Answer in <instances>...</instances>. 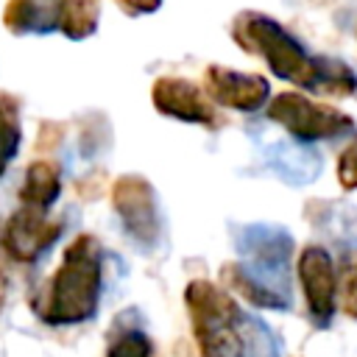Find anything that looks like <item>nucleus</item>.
Returning a JSON list of instances; mask_svg holds the SVG:
<instances>
[{
    "label": "nucleus",
    "instance_id": "f257e3e1",
    "mask_svg": "<svg viewBox=\"0 0 357 357\" xmlns=\"http://www.w3.org/2000/svg\"><path fill=\"white\" fill-rule=\"evenodd\" d=\"M184 304L201 357H282L273 329L257 312L243 310L226 287L192 279Z\"/></svg>",
    "mask_w": 357,
    "mask_h": 357
},
{
    "label": "nucleus",
    "instance_id": "f03ea898",
    "mask_svg": "<svg viewBox=\"0 0 357 357\" xmlns=\"http://www.w3.org/2000/svg\"><path fill=\"white\" fill-rule=\"evenodd\" d=\"M234 36L243 47L257 50L282 81L321 95H351L357 89V75L349 64L312 56L287 28L265 14H243L234 25Z\"/></svg>",
    "mask_w": 357,
    "mask_h": 357
},
{
    "label": "nucleus",
    "instance_id": "7ed1b4c3",
    "mask_svg": "<svg viewBox=\"0 0 357 357\" xmlns=\"http://www.w3.org/2000/svg\"><path fill=\"white\" fill-rule=\"evenodd\" d=\"M234 245L240 262L220 271L223 282L254 307L290 310L293 234L273 223H248L234 229Z\"/></svg>",
    "mask_w": 357,
    "mask_h": 357
},
{
    "label": "nucleus",
    "instance_id": "20e7f679",
    "mask_svg": "<svg viewBox=\"0 0 357 357\" xmlns=\"http://www.w3.org/2000/svg\"><path fill=\"white\" fill-rule=\"evenodd\" d=\"M45 301L36 307L50 326H78L95 318L103 296V248L98 237L78 234L61 257V265L45 287Z\"/></svg>",
    "mask_w": 357,
    "mask_h": 357
},
{
    "label": "nucleus",
    "instance_id": "39448f33",
    "mask_svg": "<svg viewBox=\"0 0 357 357\" xmlns=\"http://www.w3.org/2000/svg\"><path fill=\"white\" fill-rule=\"evenodd\" d=\"M268 117L298 142L335 139L354 131V120L335 106L310 100L301 92H282L268 103Z\"/></svg>",
    "mask_w": 357,
    "mask_h": 357
},
{
    "label": "nucleus",
    "instance_id": "423d86ee",
    "mask_svg": "<svg viewBox=\"0 0 357 357\" xmlns=\"http://www.w3.org/2000/svg\"><path fill=\"white\" fill-rule=\"evenodd\" d=\"M112 209L126 231V237L142 251L156 248L162 240L159 195L153 184L142 176H120L112 187Z\"/></svg>",
    "mask_w": 357,
    "mask_h": 357
},
{
    "label": "nucleus",
    "instance_id": "0eeeda50",
    "mask_svg": "<svg viewBox=\"0 0 357 357\" xmlns=\"http://www.w3.org/2000/svg\"><path fill=\"white\" fill-rule=\"evenodd\" d=\"M296 273L301 282V293L310 310V318L318 326H329L337 310V268L332 254L324 245H307L298 254Z\"/></svg>",
    "mask_w": 357,
    "mask_h": 357
},
{
    "label": "nucleus",
    "instance_id": "6e6552de",
    "mask_svg": "<svg viewBox=\"0 0 357 357\" xmlns=\"http://www.w3.org/2000/svg\"><path fill=\"white\" fill-rule=\"evenodd\" d=\"M64 223L50 220L47 212H36L20 204V209L6 220L0 245L14 262H36L42 254L50 251V245L61 237Z\"/></svg>",
    "mask_w": 357,
    "mask_h": 357
},
{
    "label": "nucleus",
    "instance_id": "1a4fd4ad",
    "mask_svg": "<svg viewBox=\"0 0 357 357\" xmlns=\"http://www.w3.org/2000/svg\"><path fill=\"white\" fill-rule=\"evenodd\" d=\"M204 84H206V95L215 103L234 109V112H259L271 98L268 78L257 73H237L220 64L206 67Z\"/></svg>",
    "mask_w": 357,
    "mask_h": 357
},
{
    "label": "nucleus",
    "instance_id": "9d476101",
    "mask_svg": "<svg viewBox=\"0 0 357 357\" xmlns=\"http://www.w3.org/2000/svg\"><path fill=\"white\" fill-rule=\"evenodd\" d=\"M153 106L156 112H162L165 117L181 120V123H195V126H215V109L206 100V95L201 92V86H195L187 78H173L165 75L153 84L151 89Z\"/></svg>",
    "mask_w": 357,
    "mask_h": 357
},
{
    "label": "nucleus",
    "instance_id": "9b49d317",
    "mask_svg": "<svg viewBox=\"0 0 357 357\" xmlns=\"http://www.w3.org/2000/svg\"><path fill=\"white\" fill-rule=\"evenodd\" d=\"M268 167L287 184H310L321 176V156L310 148V142H273L265 151Z\"/></svg>",
    "mask_w": 357,
    "mask_h": 357
},
{
    "label": "nucleus",
    "instance_id": "f8f14e48",
    "mask_svg": "<svg viewBox=\"0 0 357 357\" xmlns=\"http://www.w3.org/2000/svg\"><path fill=\"white\" fill-rule=\"evenodd\" d=\"M64 0H8L6 25L14 33H50L59 28Z\"/></svg>",
    "mask_w": 357,
    "mask_h": 357
},
{
    "label": "nucleus",
    "instance_id": "ddd939ff",
    "mask_svg": "<svg viewBox=\"0 0 357 357\" xmlns=\"http://www.w3.org/2000/svg\"><path fill=\"white\" fill-rule=\"evenodd\" d=\"M61 195V173L53 162L36 159L28 165L22 187H20V204L36 212H50L53 204Z\"/></svg>",
    "mask_w": 357,
    "mask_h": 357
},
{
    "label": "nucleus",
    "instance_id": "4468645a",
    "mask_svg": "<svg viewBox=\"0 0 357 357\" xmlns=\"http://www.w3.org/2000/svg\"><path fill=\"white\" fill-rule=\"evenodd\" d=\"M153 340L148 337L137 310H126L109 326L106 357H153Z\"/></svg>",
    "mask_w": 357,
    "mask_h": 357
},
{
    "label": "nucleus",
    "instance_id": "2eb2a0df",
    "mask_svg": "<svg viewBox=\"0 0 357 357\" xmlns=\"http://www.w3.org/2000/svg\"><path fill=\"white\" fill-rule=\"evenodd\" d=\"M22 145L20 103L11 95H0V176L8 170Z\"/></svg>",
    "mask_w": 357,
    "mask_h": 357
},
{
    "label": "nucleus",
    "instance_id": "dca6fc26",
    "mask_svg": "<svg viewBox=\"0 0 357 357\" xmlns=\"http://www.w3.org/2000/svg\"><path fill=\"white\" fill-rule=\"evenodd\" d=\"M59 28L70 39H86L98 28V0H64Z\"/></svg>",
    "mask_w": 357,
    "mask_h": 357
},
{
    "label": "nucleus",
    "instance_id": "f3484780",
    "mask_svg": "<svg viewBox=\"0 0 357 357\" xmlns=\"http://www.w3.org/2000/svg\"><path fill=\"white\" fill-rule=\"evenodd\" d=\"M337 181L343 190H357V137L343 148L337 159Z\"/></svg>",
    "mask_w": 357,
    "mask_h": 357
},
{
    "label": "nucleus",
    "instance_id": "a211bd4d",
    "mask_svg": "<svg viewBox=\"0 0 357 357\" xmlns=\"http://www.w3.org/2000/svg\"><path fill=\"white\" fill-rule=\"evenodd\" d=\"M343 310L357 318V257H351L343 271Z\"/></svg>",
    "mask_w": 357,
    "mask_h": 357
},
{
    "label": "nucleus",
    "instance_id": "6ab92c4d",
    "mask_svg": "<svg viewBox=\"0 0 357 357\" xmlns=\"http://www.w3.org/2000/svg\"><path fill=\"white\" fill-rule=\"evenodd\" d=\"M128 14H151L162 6V0H117Z\"/></svg>",
    "mask_w": 357,
    "mask_h": 357
},
{
    "label": "nucleus",
    "instance_id": "aec40b11",
    "mask_svg": "<svg viewBox=\"0 0 357 357\" xmlns=\"http://www.w3.org/2000/svg\"><path fill=\"white\" fill-rule=\"evenodd\" d=\"M6 298H8V276H6V271L0 268V312H3V307H6Z\"/></svg>",
    "mask_w": 357,
    "mask_h": 357
}]
</instances>
